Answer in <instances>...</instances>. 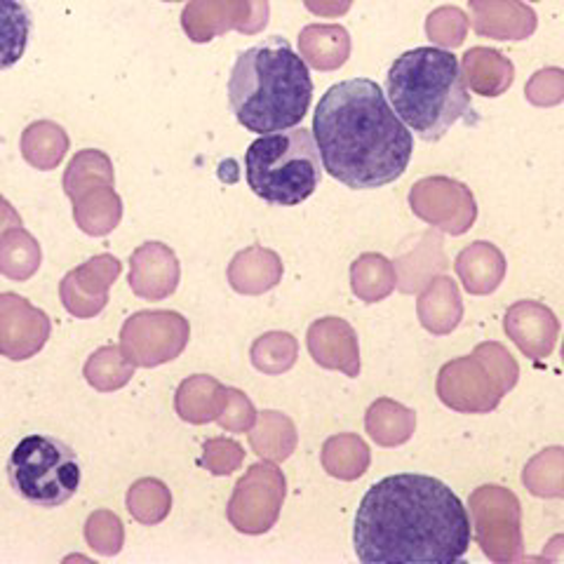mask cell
<instances>
[{"label": "cell", "mask_w": 564, "mask_h": 564, "mask_svg": "<svg viewBox=\"0 0 564 564\" xmlns=\"http://www.w3.org/2000/svg\"><path fill=\"white\" fill-rule=\"evenodd\" d=\"M221 386L215 379L193 377L184 381L176 391V412L184 421L205 423L219 414Z\"/></svg>", "instance_id": "15"}, {"label": "cell", "mask_w": 564, "mask_h": 564, "mask_svg": "<svg viewBox=\"0 0 564 564\" xmlns=\"http://www.w3.org/2000/svg\"><path fill=\"white\" fill-rule=\"evenodd\" d=\"M120 275V261L111 254H101L70 271L59 285L66 311L76 317H95L109 302V288Z\"/></svg>", "instance_id": "9"}, {"label": "cell", "mask_w": 564, "mask_h": 564, "mask_svg": "<svg viewBox=\"0 0 564 564\" xmlns=\"http://www.w3.org/2000/svg\"><path fill=\"white\" fill-rule=\"evenodd\" d=\"M247 186L263 203L294 207L321 186V151L311 130L290 128L261 134L245 153Z\"/></svg>", "instance_id": "5"}, {"label": "cell", "mask_w": 564, "mask_h": 564, "mask_svg": "<svg viewBox=\"0 0 564 564\" xmlns=\"http://www.w3.org/2000/svg\"><path fill=\"white\" fill-rule=\"evenodd\" d=\"M470 516L443 480L398 473L367 489L352 545L365 564H454L470 549Z\"/></svg>", "instance_id": "1"}, {"label": "cell", "mask_w": 564, "mask_h": 564, "mask_svg": "<svg viewBox=\"0 0 564 564\" xmlns=\"http://www.w3.org/2000/svg\"><path fill=\"white\" fill-rule=\"evenodd\" d=\"M101 184H113V165L109 155L101 151L87 149L78 153L64 174V191L70 200L78 198L87 188Z\"/></svg>", "instance_id": "18"}, {"label": "cell", "mask_w": 564, "mask_h": 564, "mask_svg": "<svg viewBox=\"0 0 564 564\" xmlns=\"http://www.w3.org/2000/svg\"><path fill=\"white\" fill-rule=\"evenodd\" d=\"M33 29V17L24 0H0V70L12 68L24 57Z\"/></svg>", "instance_id": "13"}, {"label": "cell", "mask_w": 564, "mask_h": 564, "mask_svg": "<svg viewBox=\"0 0 564 564\" xmlns=\"http://www.w3.org/2000/svg\"><path fill=\"white\" fill-rule=\"evenodd\" d=\"M180 285V261L163 242H147L132 254L130 288L149 302L167 299Z\"/></svg>", "instance_id": "10"}, {"label": "cell", "mask_w": 564, "mask_h": 564, "mask_svg": "<svg viewBox=\"0 0 564 564\" xmlns=\"http://www.w3.org/2000/svg\"><path fill=\"white\" fill-rule=\"evenodd\" d=\"M386 97L423 141L443 139L470 111L462 62L454 52L433 45L402 52L388 68Z\"/></svg>", "instance_id": "4"}, {"label": "cell", "mask_w": 564, "mask_h": 564, "mask_svg": "<svg viewBox=\"0 0 564 564\" xmlns=\"http://www.w3.org/2000/svg\"><path fill=\"white\" fill-rule=\"evenodd\" d=\"M76 452L52 435H26L8 458L12 489L35 508H59L80 487Z\"/></svg>", "instance_id": "6"}, {"label": "cell", "mask_w": 564, "mask_h": 564, "mask_svg": "<svg viewBox=\"0 0 564 564\" xmlns=\"http://www.w3.org/2000/svg\"><path fill=\"white\" fill-rule=\"evenodd\" d=\"M188 323L174 311H141L122 325L120 348L137 367H158L182 356Z\"/></svg>", "instance_id": "7"}, {"label": "cell", "mask_w": 564, "mask_h": 564, "mask_svg": "<svg viewBox=\"0 0 564 564\" xmlns=\"http://www.w3.org/2000/svg\"><path fill=\"white\" fill-rule=\"evenodd\" d=\"M85 539L97 553L116 555L122 549V524L113 513L99 510V513L90 516V520H87Z\"/></svg>", "instance_id": "20"}, {"label": "cell", "mask_w": 564, "mask_h": 564, "mask_svg": "<svg viewBox=\"0 0 564 564\" xmlns=\"http://www.w3.org/2000/svg\"><path fill=\"white\" fill-rule=\"evenodd\" d=\"M41 269V245L35 238L17 226L14 231L0 245V273L12 280H29Z\"/></svg>", "instance_id": "16"}, {"label": "cell", "mask_w": 564, "mask_h": 564, "mask_svg": "<svg viewBox=\"0 0 564 564\" xmlns=\"http://www.w3.org/2000/svg\"><path fill=\"white\" fill-rule=\"evenodd\" d=\"M311 101V70L285 39L273 35L240 52L228 78V104L247 132L269 134L296 128Z\"/></svg>", "instance_id": "3"}, {"label": "cell", "mask_w": 564, "mask_h": 564, "mask_svg": "<svg viewBox=\"0 0 564 564\" xmlns=\"http://www.w3.org/2000/svg\"><path fill=\"white\" fill-rule=\"evenodd\" d=\"M134 372V365L126 358L122 348L116 346H104L97 352H93L90 360L85 365V379L93 388L101 393L116 391V388H122Z\"/></svg>", "instance_id": "17"}, {"label": "cell", "mask_w": 564, "mask_h": 564, "mask_svg": "<svg viewBox=\"0 0 564 564\" xmlns=\"http://www.w3.org/2000/svg\"><path fill=\"white\" fill-rule=\"evenodd\" d=\"M313 137L327 174L358 191L393 184L414 153L412 130L369 78L329 87L315 106Z\"/></svg>", "instance_id": "2"}, {"label": "cell", "mask_w": 564, "mask_h": 564, "mask_svg": "<svg viewBox=\"0 0 564 564\" xmlns=\"http://www.w3.org/2000/svg\"><path fill=\"white\" fill-rule=\"evenodd\" d=\"M74 217L87 236H106L120 224L122 203L113 184L87 188L74 198Z\"/></svg>", "instance_id": "12"}, {"label": "cell", "mask_w": 564, "mask_h": 564, "mask_svg": "<svg viewBox=\"0 0 564 564\" xmlns=\"http://www.w3.org/2000/svg\"><path fill=\"white\" fill-rule=\"evenodd\" d=\"M50 337V317L24 296L0 294V352L10 360H29Z\"/></svg>", "instance_id": "8"}, {"label": "cell", "mask_w": 564, "mask_h": 564, "mask_svg": "<svg viewBox=\"0 0 564 564\" xmlns=\"http://www.w3.org/2000/svg\"><path fill=\"white\" fill-rule=\"evenodd\" d=\"M68 151L66 132L55 122L43 120L33 126L22 137V153L26 161L39 170H55Z\"/></svg>", "instance_id": "14"}, {"label": "cell", "mask_w": 564, "mask_h": 564, "mask_svg": "<svg viewBox=\"0 0 564 564\" xmlns=\"http://www.w3.org/2000/svg\"><path fill=\"white\" fill-rule=\"evenodd\" d=\"M269 470L271 466H254L250 475H247V478L240 480L238 485L228 516H231L234 524L240 529V532H247V524H250L254 506L259 510L261 532H267L278 516V506H280L282 489H285V480L278 475V478L271 482V487H267V491H263V482L269 478Z\"/></svg>", "instance_id": "11"}, {"label": "cell", "mask_w": 564, "mask_h": 564, "mask_svg": "<svg viewBox=\"0 0 564 564\" xmlns=\"http://www.w3.org/2000/svg\"><path fill=\"white\" fill-rule=\"evenodd\" d=\"M170 491L161 480H139L128 491V510L141 524H158L170 513Z\"/></svg>", "instance_id": "19"}]
</instances>
